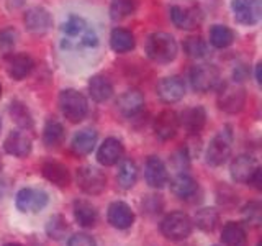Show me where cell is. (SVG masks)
<instances>
[{"instance_id":"obj_1","label":"cell","mask_w":262,"mask_h":246,"mask_svg":"<svg viewBox=\"0 0 262 246\" xmlns=\"http://www.w3.org/2000/svg\"><path fill=\"white\" fill-rule=\"evenodd\" d=\"M146 54L151 61L159 64H167L176 59L179 46L176 38L164 31H156L146 39Z\"/></svg>"},{"instance_id":"obj_2","label":"cell","mask_w":262,"mask_h":246,"mask_svg":"<svg viewBox=\"0 0 262 246\" xmlns=\"http://www.w3.org/2000/svg\"><path fill=\"white\" fill-rule=\"evenodd\" d=\"M59 107L66 118L72 123L82 121L89 113L87 98L76 89H64L59 94Z\"/></svg>"},{"instance_id":"obj_3","label":"cell","mask_w":262,"mask_h":246,"mask_svg":"<svg viewBox=\"0 0 262 246\" xmlns=\"http://www.w3.org/2000/svg\"><path fill=\"white\" fill-rule=\"evenodd\" d=\"M193 221L184 212H170L161 221V233L170 241H182L190 236Z\"/></svg>"},{"instance_id":"obj_4","label":"cell","mask_w":262,"mask_h":246,"mask_svg":"<svg viewBox=\"0 0 262 246\" xmlns=\"http://www.w3.org/2000/svg\"><path fill=\"white\" fill-rule=\"evenodd\" d=\"M218 109L226 113H237L244 109L246 105V89L239 84H229V82H221L218 86Z\"/></svg>"},{"instance_id":"obj_5","label":"cell","mask_w":262,"mask_h":246,"mask_svg":"<svg viewBox=\"0 0 262 246\" xmlns=\"http://www.w3.org/2000/svg\"><path fill=\"white\" fill-rule=\"evenodd\" d=\"M231 150H233V133L226 127L210 141L205 158H207V162L210 166H215V168L223 166L229 159V156H231Z\"/></svg>"},{"instance_id":"obj_6","label":"cell","mask_w":262,"mask_h":246,"mask_svg":"<svg viewBox=\"0 0 262 246\" xmlns=\"http://www.w3.org/2000/svg\"><path fill=\"white\" fill-rule=\"evenodd\" d=\"M190 84L196 92H210L218 89L221 84V76L216 66L213 64H199L193 66L190 71Z\"/></svg>"},{"instance_id":"obj_7","label":"cell","mask_w":262,"mask_h":246,"mask_svg":"<svg viewBox=\"0 0 262 246\" xmlns=\"http://www.w3.org/2000/svg\"><path fill=\"white\" fill-rule=\"evenodd\" d=\"M77 186L82 192L89 195H98L105 191L106 187V176L105 172L94 166H82L77 169L76 174Z\"/></svg>"},{"instance_id":"obj_8","label":"cell","mask_w":262,"mask_h":246,"mask_svg":"<svg viewBox=\"0 0 262 246\" xmlns=\"http://www.w3.org/2000/svg\"><path fill=\"white\" fill-rule=\"evenodd\" d=\"M49 202V197L45 191L41 189H21L15 197V205L16 209L23 213H36L43 210Z\"/></svg>"},{"instance_id":"obj_9","label":"cell","mask_w":262,"mask_h":246,"mask_svg":"<svg viewBox=\"0 0 262 246\" xmlns=\"http://www.w3.org/2000/svg\"><path fill=\"white\" fill-rule=\"evenodd\" d=\"M23 23L33 35H45L53 27V16L43 7H31L25 12Z\"/></svg>"},{"instance_id":"obj_10","label":"cell","mask_w":262,"mask_h":246,"mask_svg":"<svg viewBox=\"0 0 262 246\" xmlns=\"http://www.w3.org/2000/svg\"><path fill=\"white\" fill-rule=\"evenodd\" d=\"M89 28L87 22L79 15H69V18L62 23L61 31L64 35L62 39V48L64 49H72L80 46V38L84 35V31Z\"/></svg>"},{"instance_id":"obj_11","label":"cell","mask_w":262,"mask_h":246,"mask_svg":"<svg viewBox=\"0 0 262 246\" xmlns=\"http://www.w3.org/2000/svg\"><path fill=\"white\" fill-rule=\"evenodd\" d=\"M234 20L241 25H256L260 20V0H231Z\"/></svg>"},{"instance_id":"obj_12","label":"cell","mask_w":262,"mask_h":246,"mask_svg":"<svg viewBox=\"0 0 262 246\" xmlns=\"http://www.w3.org/2000/svg\"><path fill=\"white\" fill-rule=\"evenodd\" d=\"M180 127L179 123V115L174 110H162L161 113H158V117L154 118V133L159 139L162 141H169L176 135H177V130Z\"/></svg>"},{"instance_id":"obj_13","label":"cell","mask_w":262,"mask_h":246,"mask_svg":"<svg viewBox=\"0 0 262 246\" xmlns=\"http://www.w3.org/2000/svg\"><path fill=\"white\" fill-rule=\"evenodd\" d=\"M31 136L27 133V130H13L10 135L5 138L4 150L15 158H27L31 153Z\"/></svg>"},{"instance_id":"obj_14","label":"cell","mask_w":262,"mask_h":246,"mask_svg":"<svg viewBox=\"0 0 262 246\" xmlns=\"http://www.w3.org/2000/svg\"><path fill=\"white\" fill-rule=\"evenodd\" d=\"M106 218H108V223L113 228L128 230L135 223V212L131 210L126 202L117 200L110 203L108 212H106Z\"/></svg>"},{"instance_id":"obj_15","label":"cell","mask_w":262,"mask_h":246,"mask_svg":"<svg viewBox=\"0 0 262 246\" xmlns=\"http://www.w3.org/2000/svg\"><path fill=\"white\" fill-rule=\"evenodd\" d=\"M144 179H146V184L152 189L166 187L169 184V172H167L166 164L159 158H156V156H151V158L146 161V166H144Z\"/></svg>"},{"instance_id":"obj_16","label":"cell","mask_w":262,"mask_h":246,"mask_svg":"<svg viewBox=\"0 0 262 246\" xmlns=\"http://www.w3.org/2000/svg\"><path fill=\"white\" fill-rule=\"evenodd\" d=\"M117 107L125 118H135L144 110V95L136 89L126 90L125 94L120 95Z\"/></svg>"},{"instance_id":"obj_17","label":"cell","mask_w":262,"mask_h":246,"mask_svg":"<svg viewBox=\"0 0 262 246\" xmlns=\"http://www.w3.org/2000/svg\"><path fill=\"white\" fill-rule=\"evenodd\" d=\"M259 168L256 158H252L249 154H239L231 161L229 166V172H231V179L234 182L239 184H248V180L254 174V171Z\"/></svg>"},{"instance_id":"obj_18","label":"cell","mask_w":262,"mask_h":246,"mask_svg":"<svg viewBox=\"0 0 262 246\" xmlns=\"http://www.w3.org/2000/svg\"><path fill=\"white\" fill-rule=\"evenodd\" d=\"M158 95L162 102L166 104H176L179 102L180 98H184L185 95V84L184 80L177 77V76H172V77H164L161 79V82L158 84Z\"/></svg>"},{"instance_id":"obj_19","label":"cell","mask_w":262,"mask_h":246,"mask_svg":"<svg viewBox=\"0 0 262 246\" xmlns=\"http://www.w3.org/2000/svg\"><path fill=\"white\" fill-rule=\"evenodd\" d=\"M170 20L177 28L193 30L202 22V13L195 7H179L174 5L170 8Z\"/></svg>"},{"instance_id":"obj_20","label":"cell","mask_w":262,"mask_h":246,"mask_svg":"<svg viewBox=\"0 0 262 246\" xmlns=\"http://www.w3.org/2000/svg\"><path fill=\"white\" fill-rule=\"evenodd\" d=\"M35 69V61L27 53L12 54L7 59V72L13 80H23L27 79Z\"/></svg>"},{"instance_id":"obj_21","label":"cell","mask_w":262,"mask_h":246,"mask_svg":"<svg viewBox=\"0 0 262 246\" xmlns=\"http://www.w3.org/2000/svg\"><path fill=\"white\" fill-rule=\"evenodd\" d=\"M123 153H125L123 143L118 138L110 136L100 145V148H98L97 161L100 162L102 166H115V164H118L120 159L123 158Z\"/></svg>"},{"instance_id":"obj_22","label":"cell","mask_w":262,"mask_h":246,"mask_svg":"<svg viewBox=\"0 0 262 246\" xmlns=\"http://www.w3.org/2000/svg\"><path fill=\"white\" fill-rule=\"evenodd\" d=\"M179 123L190 135H196V133H200L205 127V123H207V112H205V109L200 105L190 107V109H185L182 112V115L179 117Z\"/></svg>"},{"instance_id":"obj_23","label":"cell","mask_w":262,"mask_h":246,"mask_svg":"<svg viewBox=\"0 0 262 246\" xmlns=\"http://www.w3.org/2000/svg\"><path fill=\"white\" fill-rule=\"evenodd\" d=\"M41 172H43V176L49 180V182L57 187H66L71 182L69 169L66 168L62 162L46 161L43 166H41Z\"/></svg>"},{"instance_id":"obj_24","label":"cell","mask_w":262,"mask_h":246,"mask_svg":"<svg viewBox=\"0 0 262 246\" xmlns=\"http://www.w3.org/2000/svg\"><path fill=\"white\" fill-rule=\"evenodd\" d=\"M72 210H74V218H76V221L80 227H84V228L95 227L98 220V212L89 200H84V199L74 200Z\"/></svg>"},{"instance_id":"obj_25","label":"cell","mask_w":262,"mask_h":246,"mask_svg":"<svg viewBox=\"0 0 262 246\" xmlns=\"http://www.w3.org/2000/svg\"><path fill=\"white\" fill-rule=\"evenodd\" d=\"M221 241L225 246H246L248 244V233L239 221H228L221 230Z\"/></svg>"},{"instance_id":"obj_26","label":"cell","mask_w":262,"mask_h":246,"mask_svg":"<svg viewBox=\"0 0 262 246\" xmlns=\"http://www.w3.org/2000/svg\"><path fill=\"white\" fill-rule=\"evenodd\" d=\"M89 94L94 102H106L113 95V84L108 77L105 76H94L89 80Z\"/></svg>"},{"instance_id":"obj_27","label":"cell","mask_w":262,"mask_h":246,"mask_svg":"<svg viewBox=\"0 0 262 246\" xmlns=\"http://www.w3.org/2000/svg\"><path fill=\"white\" fill-rule=\"evenodd\" d=\"M97 138H98L97 131L92 128H85L79 131V133H76L72 138V143H71L72 151L79 156H85L89 153H92V150L97 145Z\"/></svg>"},{"instance_id":"obj_28","label":"cell","mask_w":262,"mask_h":246,"mask_svg":"<svg viewBox=\"0 0 262 246\" xmlns=\"http://www.w3.org/2000/svg\"><path fill=\"white\" fill-rule=\"evenodd\" d=\"M170 189H172V194L179 197V199H190L192 195L196 194L199 184H196V180L192 176L185 174V172H179V174L172 179Z\"/></svg>"},{"instance_id":"obj_29","label":"cell","mask_w":262,"mask_h":246,"mask_svg":"<svg viewBox=\"0 0 262 246\" xmlns=\"http://www.w3.org/2000/svg\"><path fill=\"white\" fill-rule=\"evenodd\" d=\"M135 35L129 30L125 28H115L110 35V46L115 53H129L131 49H135Z\"/></svg>"},{"instance_id":"obj_30","label":"cell","mask_w":262,"mask_h":246,"mask_svg":"<svg viewBox=\"0 0 262 246\" xmlns=\"http://www.w3.org/2000/svg\"><path fill=\"white\" fill-rule=\"evenodd\" d=\"M193 223L196 228H200L205 233H211L220 223V213L216 209L213 207H205L196 210L195 217H193Z\"/></svg>"},{"instance_id":"obj_31","label":"cell","mask_w":262,"mask_h":246,"mask_svg":"<svg viewBox=\"0 0 262 246\" xmlns=\"http://www.w3.org/2000/svg\"><path fill=\"white\" fill-rule=\"evenodd\" d=\"M136 179H138V168L136 164L131 161V159H125L121 158L120 164H118V172H117V180H118V186L121 189H131L136 184Z\"/></svg>"},{"instance_id":"obj_32","label":"cell","mask_w":262,"mask_h":246,"mask_svg":"<svg viewBox=\"0 0 262 246\" xmlns=\"http://www.w3.org/2000/svg\"><path fill=\"white\" fill-rule=\"evenodd\" d=\"M234 41V33L231 28L225 27V25H215L210 30V43L218 48V49H225L228 46H231Z\"/></svg>"},{"instance_id":"obj_33","label":"cell","mask_w":262,"mask_h":246,"mask_svg":"<svg viewBox=\"0 0 262 246\" xmlns=\"http://www.w3.org/2000/svg\"><path fill=\"white\" fill-rule=\"evenodd\" d=\"M64 127L61 121L57 120H48L46 125H45V130H43V141L46 146H59L64 139Z\"/></svg>"},{"instance_id":"obj_34","label":"cell","mask_w":262,"mask_h":246,"mask_svg":"<svg viewBox=\"0 0 262 246\" xmlns=\"http://www.w3.org/2000/svg\"><path fill=\"white\" fill-rule=\"evenodd\" d=\"M136 12V0H112L110 4V16L112 20L118 22L133 15Z\"/></svg>"},{"instance_id":"obj_35","label":"cell","mask_w":262,"mask_h":246,"mask_svg":"<svg viewBox=\"0 0 262 246\" xmlns=\"http://www.w3.org/2000/svg\"><path fill=\"white\" fill-rule=\"evenodd\" d=\"M10 115L15 120V123L18 125L21 130H30L33 128V118L27 109V105H23L21 102L15 100L10 104Z\"/></svg>"},{"instance_id":"obj_36","label":"cell","mask_w":262,"mask_h":246,"mask_svg":"<svg viewBox=\"0 0 262 246\" xmlns=\"http://www.w3.org/2000/svg\"><path fill=\"white\" fill-rule=\"evenodd\" d=\"M68 230H69L68 220L62 215H53L46 223V235L51 238V240H57V241L62 240L66 233H68Z\"/></svg>"},{"instance_id":"obj_37","label":"cell","mask_w":262,"mask_h":246,"mask_svg":"<svg viewBox=\"0 0 262 246\" xmlns=\"http://www.w3.org/2000/svg\"><path fill=\"white\" fill-rule=\"evenodd\" d=\"M184 51L187 53L188 57H193V59H203L208 54V46L205 43V39L200 36H192L187 38L184 43Z\"/></svg>"},{"instance_id":"obj_38","label":"cell","mask_w":262,"mask_h":246,"mask_svg":"<svg viewBox=\"0 0 262 246\" xmlns=\"http://www.w3.org/2000/svg\"><path fill=\"white\" fill-rule=\"evenodd\" d=\"M16 43V31L13 28H5L0 31V51L10 53Z\"/></svg>"},{"instance_id":"obj_39","label":"cell","mask_w":262,"mask_h":246,"mask_svg":"<svg viewBox=\"0 0 262 246\" xmlns=\"http://www.w3.org/2000/svg\"><path fill=\"white\" fill-rule=\"evenodd\" d=\"M260 215H262V207L259 202H249L244 207V217L249 223L259 225L260 223Z\"/></svg>"},{"instance_id":"obj_40","label":"cell","mask_w":262,"mask_h":246,"mask_svg":"<svg viewBox=\"0 0 262 246\" xmlns=\"http://www.w3.org/2000/svg\"><path fill=\"white\" fill-rule=\"evenodd\" d=\"M98 46V35L94 28H87L80 38V48H97Z\"/></svg>"},{"instance_id":"obj_41","label":"cell","mask_w":262,"mask_h":246,"mask_svg":"<svg viewBox=\"0 0 262 246\" xmlns=\"http://www.w3.org/2000/svg\"><path fill=\"white\" fill-rule=\"evenodd\" d=\"M68 246H97L95 240L87 233H77L69 238Z\"/></svg>"},{"instance_id":"obj_42","label":"cell","mask_w":262,"mask_h":246,"mask_svg":"<svg viewBox=\"0 0 262 246\" xmlns=\"http://www.w3.org/2000/svg\"><path fill=\"white\" fill-rule=\"evenodd\" d=\"M161 207H162V202L159 197H156V195H147L143 200V209L149 213H159Z\"/></svg>"},{"instance_id":"obj_43","label":"cell","mask_w":262,"mask_h":246,"mask_svg":"<svg viewBox=\"0 0 262 246\" xmlns=\"http://www.w3.org/2000/svg\"><path fill=\"white\" fill-rule=\"evenodd\" d=\"M248 184L252 186L254 189H257V191H260L262 189V171H260V168H257L256 171H254V174L248 180Z\"/></svg>"},{"instance_id":"obj_44","label":"cell","mask_w":262,"mask_h":246,"mask_svg":"<svg viewBox=\"0 0 262 246\" xmlns=\"http://www.w3.org/2000/svg\"><path fill=\"white\" fill-rule=\"evenodd\" d=\"M256 80L260 84V80H262V77H260V63L256 66Z\"/></svg>"},{"instance_id":"obj_45","label":"cell","mask_w":262,"mask_h":246,"mask_svg":"<svg viewBox=\"0 0 262 246\" xmlns=\"http://www.w3.org/2000/svg\"><path fill=\"white\" fill-rule=\"evenodd\" d=\"M4 246H23V244H20V243H7Z\"/></svg>"},{"instance_id":"obj_46","label":"cell","mask_w":262,"mask_h":246,"mask_svg":"<svg viewBox=\"0 0 262 246\" xmlns=\"http://www.w3.org/2000/svg\"><path fill=\"white\" fill-rule=\"evenodd\" d=\"M2 168H4V164H2V158H0V171H2Z\"/></svg>"},{"instance_id":"obj_47","label":"cell","mask_w":262,"mask_h":246,"mask_svg":"<svg viewBox=\"0 0 262 246\" xmlns=\"http://www.w3.org/2000/svg\"><path fill=\"white\" fill-rule=\"evenodd\" d=\"M0 95H2V86H0Z\"/></svg>"},{"instance_id":"obj_48","label":"cell","mask_w":262,"mask_h":246,"mask_svg":"<svg viewBox=\"0 0 262 246\" xmlns=\"http://www.w3.org/2000/svg\"><path fill=\"white\" fill-rule=\"evenodd\" d=\"M0 128H2V121H0Z\"/></svg>"},{"instance_id":"obj_49","label":"cell","mask_w":262,"mask_h":246,"mask_svg":"<svg viewBox=\"0 0 262 246\" xmlns=\"http://www.w3.org/2000/svg\"><path fill=\"white\" fill-rule=\"evenodd\" d=\"M257 246H260V243H259V244H257Z\"/></svg>"}]
</instances>
